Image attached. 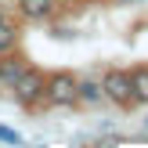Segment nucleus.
I'll use <instances>...</instances> for the list:
<instances>
[{
  "label": "nucleus",
  "instance_id": "7ed1b4c3",
  "mask_svg": "<svg viewBox=\"0 0 148 148\" xmlns=\"http://www.w3.org/2000/svg\"><path fill=\"white\" fill-rule=\"evenodd\" d=\"M72 98H76V83H72L69 76H54V79H51V101L69 105Z\"/></svg>",
  "mask_w": 148,
  "mask_h": 148
},
{
  "label": "nucleus",
  "instance_id": "f03ea898",
  "mask_svg": "<svg viewBox=\"0 0 148 148\" xmlns=\"http://www.w3.org/2000/svg\"><path fill=\"white\" fill-rule=\"evenodd\" d=\"M14 90H18V98H22V101H33L36 94L43 90V79L36 76V72H22V76L14 79Z\"/></svg>",
  "mask_w": 148,
  "mask_h": 148
},
{
  "label": "nucleus",
  "instance_id": "39448f33",
  "mask_svg": "<svg viewBox=\"0 0 148 148\" xmlns=\"http://www.w3.org/2000/svg\"><path fill=\"white\" fill-rule=\"evenodd\" d=\"M22 11H25L29 18H43V14L51 11V0H22Z\"/></svg>",
  "mask_w": 148,
  "mask_h": 148
},
{
  "label": "nucleus",
  "instance_id": "423d86ee",
  "mask_svg": "<svg viewBox=\"0 0 148 148\" xmlns=\"http://www.w3.org/2000/svg\"><path fill=\"white\" fill-rule=\"evenodd\" d=\"M22 72H25V69H22L18 62H4V65H0V79H4V83H14Z\"/></svg>",
  "mask_w": 148,
  "mask_h": 148
},
{
  "label": "nucleus",
  "instance_id": "20e7f679",
  "mask_svg": "<svg viewBox=\"0 0 148 148\" xmlns=\"http://www.w3.org/2000/svg\"><path fill=\"white\" fill-rule=\"evenodd\" d=\"M130 90H134L137 101H148V69H137L130 76Z\"/></svg>",
  "mask_w": 148,
  "mask_h": 148
},
{
  "label": "nucleus",
  "instance_id": "f257e3e1",
  "mask_svg": "<svg viewBox=\"0 0 148 148\" xmlns=\"http://www.w3.org/2000/svg\"><path fill=\"white\" fill-rule=\"evenodd\" d=\"M105 90L112 101H130V76L127 72H108L105 76Z\"/></svg>",
  "mask_w": 148,
  "mask_h": 148
},
{
  "label": "nucleus",
  "instance_id": "0eeeda50",
  "mask_svg": "<svg viewBox=\"0 0 148 148\" xmlns=\"http://www.w3.org/2000/svg\"><path fill=\"white\" fill-rule=\"evenodd\" d=\"M0 141H4V145H18L22 137H18V130H7V127H0Z\"/></svg>",
  "mask_w": 148,
  "mask_h": 148
},
{
  "label": "nucleus",
  "instance_id": "6e6552de",
  "mask_svg": "<svg viewBox=\"0 0 148 148\" xmlns=\"http://www.w3.org/2000/svg\"><path fill=\"white\" fill-rule=\"evenodd\" d=\"M7 43H11V29H4V25H0V51H4Z\"/></svg>",
  "mask_w": 148,
  "mask_h": 148
},
{
  "label": "nucleus",
  "instance_id": "1a4fd4ad",
  "mask_svg": "<svg viewBox=\"0 0 148 148\" xmlns=\"http://www.w3.org/2000/svg\"><path fill=\"white\" fill-rule=\"evenodd\" d=\"M123 4H127V0H123Z\"/></svg>",
  "mask_w": 148,
  "mask_h": 148
}]
</instances>
